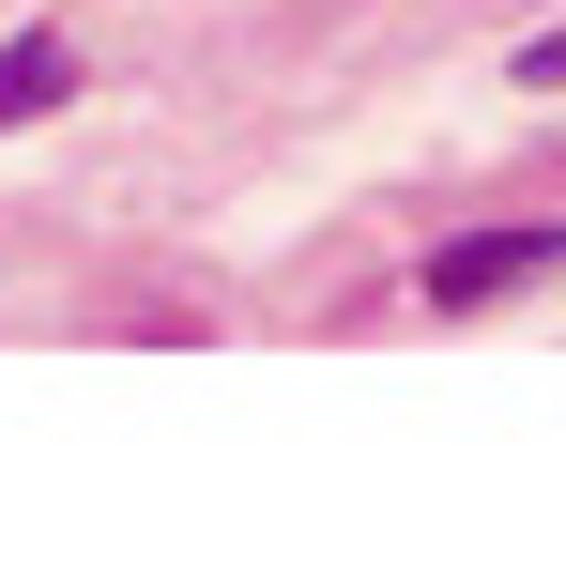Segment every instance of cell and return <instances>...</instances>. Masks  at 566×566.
Listing matches in <instances>:
<instances>
[{
  "mask_svg": "<svg viewBox=\"0 0 566 566\" xmlns=\"http://www.w3.org/2000/svg\"><path fill=\"white\" fill-rule=\"evenodd\" d=\"M536 276H566V230H460V245L413 261V291L444 322H474V306H505V291H536Z\"/></svg>",
  "mask_w": 566,
  "mask_h": 566,
  "instance_id": "cell-1",
  "label": "cell"
},
{
  "mask_svg": "<svg viewBox=\"0 0 566 566\" xmlns=\"http://www.w3.org/2000/svg\"><path fill=\"white\" fill-rule=\"evenodd\" d=\"M62 93H77V46H62V31H15V46H0V138L46 123Z\"/></svg>",
  "mask_w": 566,
  "mask_h": 566,
  "instance_id": "cell-2",
  "label": "cell"
},
{
  "mask_svg": "<svg viewBox=\"0 0 566 566\" xmlns=\"http://www.w3.org/2000/svg\"><path fill=\"white\" fill-rule=\"evenodd\" d=\"M505 77H521V93H566V15L536 31V46H521V62H505Z\"/></svg>",
  "mask_w": 566,
  "mask_h": 566,
  "instance_id": "cell-3",
  "label": "cell"
}]
</instances>
